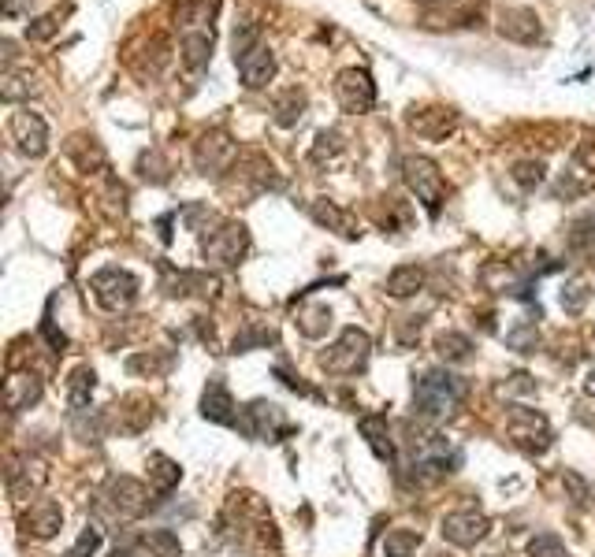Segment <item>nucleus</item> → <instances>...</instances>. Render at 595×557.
<instances>
[{"mask_svg": "<svg viewBox=\"0 0 595 557\" xmlns=\"http://www.w3.org/2000/svg\"><path fill=\"white\" fill-rule=\"evenodd\" d=\"M246 253H250V231L242 223H224L205 238V260L216 268H235Z\"/></svg>", "mask_w": 595, "mask_h": 557, "instance_id": "6e6552de", "label": "nucleus"}, {"mask_svg": "<svg viewBox=\"0 0 595 557\" xmlns=\"http://www.w3.org/2000/svg\"><path fill=\"white\" fill-rule=\"evenodd\" d=\"M93 390H97V372H93V368H86V364H82V368H75V372H71V379H67V402H71V409H75V413L90 405Z\"/></svg>", "mask_w": 595, "mask_h": 557, "instance_id": "412c9836", "label": "nucleus"}, {"mask_svg": "<svg viewBox=\"0 0 595 557\" xmlns=\"http://www.w3.org/2000/svg\"><path fill=\"white\" fill-rule=\"evenodd\" d=\"M8 491H12V498H19V502H27L30 494H38L41 487H45V480H49V472H45V465H41L38 457H12L8 461Z\"/></svg>", "mask_w": 595, "mask_h": 557, "instance_id": "9d476101", "label": "nucleus"}, {"mask_svg": "<svg viewBox=\"0 0 595 557\" xmlns=\"http://www.w3.org/2000/svg\"><path fill=\"white\" fill-rule=\"evenodd\" d=\"M168 364H172V357H131V361H127V372H164V368H168Z\"/></svg>", "mask_w": 595, "mask_h": 557, "instance_id": "c9c22d12", "label": "nucleus"}, {"mask_svg": "<svg viewBox=\"0 0 595 557\" xmlns=\"http://www.w3.org/2000/svg\"><path fill=\"white\" fill-rule=\"evenodd\" d=\"M402 171H406V186L417 194V201L436 216L439 208H443V197H447V179H443V171H439L428 156H410V160L402 164Z\"/></svg>", "mask_w": 595, "mask_h": 557, "instance_id": "423d86ee", "label": "nucleus"}, {"mask_svg": "<svg viewBox=\"0 0 595 557\" xmlns=\"http://www.w3.org/2000/svg\"><path fill=\"white\" fill-rule=\"evenodd\" d=\"M503 34L517 41H536L540 38V23L532 12H503Z\"/></svg>", "mask_w": 595, "mask_h": 557, "instance_id": "b1692460", "label": "nucleus"}, {"mask_svg": "<svg viewBox=\"0 0 595 557\" xmlns=\"http://www.w3.org/2000/svg\"><path fill=\"white\" fill-rule=\"evenodd\" d=\"M41 394H45V383L34 372H12L8 383H4V405H8V413H23L30 405H38Z\"/></svg>", "mask_w": 595, "mask_h": 557, "instance_id": "dca6fc26", "label": "nucleus"}, {"mask_svg": "<svg viewBox=\"0 0 595 557\" xmlns=\"http://www.w3.org/2000/svg\"><path fill=\"white\" fill-rule=\"evenodd\" d=\"M417 546H421V532H413V528H395V532H387V539H384V554L387 557H413L417 554Z\"/></svg>", "mask_w": 595, "mask_h": 557, "instance_id": "bb28decb", "label": "nucleus"}, {"mask_svg": "<svg viewBox=\"0 0 595 557\" xmlns=\"http://www.w3.org/2000/svg\"><path fill=\"white\" fill-rule=\"evenodd\" d=\"M97 546H101V528H93V524H86L79 535V543L67 550V557H93L97 554Z\"/></svg>", "mask_w": 595, "mask_h": 557, "instance_id": "72a5a7b5", "label": "nucleus"}, {"mask_svg": "<svg viewBox=\"0 0 595 557\" xmlns=\"http://www.w3.org/2000/svg\"><path fill=\"white\" fill-rule=\"evenodd\" d=\"M12 142L23 156H41L49 149V127L38 112H15L12 116Z\"/></svg>", "mask_w": 595, "mask_h": 557, "instance_id": "f8f14e48", "label": "nucleus"}, {"mask_svg": "<svg viewBox=\"0 0 595 557\" xmlns=\"http://www.w3.org/2000/svg\"><path fill=\"white\" fill-rule=\"evenodd\" d=\"M235 64H238V75H242V82L250 86V90H261L268 78L276 75V56L257 41L253 49L246 52H235Z\"/></svg>", "mask_w": 595, "mask_h": 557, "instance_id": "4468645a", "label": "nucleus"}, {"mask_svg": "<svg viewBox=\"0 0 595 557\" xmlns=\"http://www.w3.org/2000/svg\"><path fill=\"white\" fill-rule=\"evenodd\" d=\"M529 557H569V550H566V543H562L558 535L543 532V535H536V539L529 543Z\"/></svg>", "mask_w": 595, "mask_h": 557, "instance_id": "7c9ffc66", "label": "nucleus"}, {"mask_svg": "<svg viewBox=\"0 0 595 557\" xmlns=\"http://www.w3.org/2000/svg\"><path fill=\"white\" fill-rule=\"evenodd\" d=\"M64 528V509L53 498H38L34 506L23 513V532L30 539H53L56 532Z\"/></svg>", "mask_w": 595, "mask_h": 557, "instance_id": "ddd939ff", "label": "nucleus"}, {"mask_svg": "<svg viewBox=\"0 0 595 557\" xmlns=\"http://www.w3.org/2000/svg\"><path fill=\"white\" fill-rule=\"evenodd\" d=\"M235 428L253 442H279L283 435H291L294 431L291 420H287V413H283L276 402H265V398L242 405V409H238Z\"/></svg>", "mask_w": 595, "mask_h": 557, "instance_id": "7ed1b4c3", "label": "nucleus"}, {"mask_svg": "<svg viewBox=\"0 0 595 557\" xmlns=\"http://www.w3.org/2000/svg\"><path fill=\"white\" fill-rule=\"evenodd\" d=\"M134 550H138V557H183L179 535H172L168 528H157V532L138 535Z\"/></svg>", "mask_w": 595, "mask_h": 557, "instance_id": "a211bd4d", "label": "nucleus"}, {"mask_svg": "<svg viewBox=\"0 0 595 557\" xmlns=\"http://www.w3.org/2000/svg\"><path fill=\"white\" fill-rule=\"evenodd\" d=\"M313 220L324 223V227H331V231H339L343 238H357L354 220L346 216L343 208H335V205H324V201H317V205H313Z\"/></svg>", "mask_w": 595, "mask_h": 557, "instance_id": "a878e982", "label": "nucleus"}, {"mask_svg": "<svg viewBox=\"0 0 595 557\" xmlns=\"http://www.w3.org/2000/svg\"><path fill=\"white\" fill-rule=\"evenodd\" d=\"M436 353H439V357H443L447 364H462V361H469V357H473V342H469V335L447 331V335H439Z\"/></svg>", "mask_w": 595, "mask_h": 557, "instance_id": "393cba45", "label": "nucleus"}, {"mask_svg": "<svg viewBox=\"0 0 595 557\" xmlns=\"http://www.w3.org/2000/svg\"><path fill=\"white\" fill-rule=\"evenodd\" d=\"M369 357H372V338L361 327H346L343 335L320 353V368L331 372V376H357V372H365Z\"/></svg>", "mask_w": 595, "mask_h": 557, "instance_id": "f03ea898", "label": "nucleus"}, {"mask_svg": "<svg viewBox=\"0 0 595 557\" xmlns=\"http://www.w3.org/2000/svg\"><path fill=\"white\" fill-rule=\"evenodd\" d=\"M302 108H305V97L298 90L287 93V101L276 104V123L279 127H294L298 119H302Z\"/></svg>", "mask_w": 595, "mask_h": 557, "instance_id": "c756f323", "label": "nucleus"}, {"mask_svg": "<svg viewBox=\"0 0 595 557\" xmlns=\"http://www.w3.org/2000/svg\"><path fill=\"white\" fill-rule=\"evenodd\" d=\"M108 557H138V550H134V546H116Z\"/></svg>", "mask_w": 595, "mask_h": 557, "instance_id": "58836bf2", "label": "nucleus"}, {"mask_svg": "<svg viewBox=\"0 0 595 557\" xmlns=\"http://www.w3.org/2000/svg\"><path fill=\"white\" fill-rule=\"evenodd\" d=\"M584 390H588V394L595 398V364L588 368V376H584Z\"/></svg>", "mask_w": 595, "mask_h": 557, "instance_id": "ea45409f", "label": "nucleus"}, {"mask_svg": "<svg viewBox=\"0 0 595 557\" xmlns=\"http://www.w3.org/2000/svg\"><path fill=\"white\" fill-rule=\"evenodd\" d=\"M506 346L517 353H536L540 350V335H536V327L529 320H517V327L506 331Z\"/></svg>", "mask_w": 595, "mask_h": 557, "instance_id": "cd10ccee", "label": "nucleus"}, {"mask_svg": "<svg viewBox=\"0 0 595 557\" xmlns=\"http://www.w3.org/2000/svg\"><path fill=\"white\" fill-rule=\"evenodd\" d=\"M436 557H450V554H436Z\"/></svg>", "mask_w": 595, "mask_h": 557, "instance_id": "a19ab883", "label": "nucleus"}, {"mask_svg": "<svg viewBox=\"0 0 595 557\" xmlns=\"http://www.w3.org/2000/svg\"><path fill=\"white\" fill-rule=\"evenodd\" d=\"M357 431L365 435V442H369V450L384 465L395 468L398 465V450H395V439H391V428H387V416L384 413H365L361 420H357Z\"/></svg>", "mask_w": 595, "mask_h": 557, "instance_id": "2eb2a0df", "label": "nucleus"}, {"mask_svg": "<svg viewBox=\"0 0 595 557\" xmlns=\"http://www.w3.org/2000/svg\"><path fill=\"white\" fill-rule=\"evenodd\" d=\"M514 179L521 182V186H532V182L543 179V164H517Z\"/></svg>", "mask_w": 595, "mask_h": 557, "instance_id": "e433bc0d", "label": "nucleus"}, {"mask_svg": "<svg viewBox=\"0 0 595 557\" xmlns=\"http://www.w3.org/2000/svg\"><path fill=\"white\" fill-rule=\"evenodd\" d=\"M90 290L101 309L123 312L127 305H134V298H138V279H134L127 268H101V272L90 279Z\"/></svg>", "mask_w": 595, "mask_h": 557, "instance_id": "0eeeda50", "label": "nucleus"}, {"mask_svg": "<svg viewBox=\"0 0 595 557\" xmlns=\"http://www.w3.org/2000/svg\"><path fill=\"white\" fill-rule=\"evenodd\" d=\"M588 294H592V290H588V283L566 286V290H562V309H566V312H581L584 301H588Z\"/></svg>", "mask_w": 595, "mask_h": 557, "instance_id": "f704fd0d", "label": "nucleus"}, {"mask_svg": "<svg viewBox=\"0 0 595 557\" xmlns=\"http://www.w3.org/2000/svg\"><path fill=\"white\" fill-rule=\"evenodd\" d=\"M97 506L112 520H138L149 509V487L134 476H112L97 498Z\"/></svg>", "mask_w": 595, "mask_h": 557, "instance_id": "20e7f679", "label": "nucleus"}, {"mask_svg": "<svg viewBox=\"0 0 595 557\" xmlns=\"http://www.w3.org/2000/svg\"><path fill=\"white\" fill-rule=\"evenodd\" d=\"M562 483H566V491H569V498H573V506H577V509L588 506V498H592V487H588V480H584L581 472L566 468V472H562Z\"/></svg>", "mask_w": 595, "mask_h": 557, "instance_id": "2f4dec72", "label": "nucleus"}, {"mask_svg": "<svg viewBox=\"0 0 595 557\" xmlns=\"http://www.w3.org/2000/svg\"><path fill=\"white\" fill-rule=\"evenodd\" d=\"M491 557H503V554H491Z\"/></svg>", "mask_w": 595, "mask_h": 557, "instance_id": "79ce46f5", "label": "nucleus"}, {"mask_svg": "<svg viewBox=\"0 0 595 557\" xmlns=\"http://www.w3.org/2000/svg\"><path fill=\"white\" fill-rule=\"evenodd\" d=\"M506 435L514 439V446H521L525 454H547L551 442H555V431L547 424V416L536 413V409H525V405H514L510 416H506Z\"/></svg>", "mask_w": 595, "mask_h": 557, "instance_id": "39448f33", "label": "nucleus"}, {"mask_svg": "<svg viewBox=\"0 0 595 557\" xmlns=\"http://www.w3.org/2000/svg\"><path fill=\"white\" fill-rule=\"evenodd\" d=\"M209 52H212V30H198V34H186L183 38V60L190 71H201L209 64Z\"/></svg>", "mask_w": 595, "mask_h": 557, "instance_id": "5701e85b", "label": "nucleus"}, {"mask_svg": "<svg viewBox=\"0 0 595 557\" xmlns=\"http://www.w3.org/2000/svg\"><path fill=\"white\" fill-rule=\"evenodd\" d=\"M503 390H521V394H532V390H536V383H532L525 372H514V376H510V383H506Z\"/></svg>", "mask_w": 595, "mask_h": 557, "instance_id": "4c0bfd02", "label": "nucleus"}, {"mask_svg": "<svg viewBox=\"0 0 595 557\" xmlns=\"http://www.w3.org/2000/svg\"><path fill=\"white\" fill-rule=\"evenodd\" d=\"M335 97H339V104H343L346 112H369L372 104H376V86H372V78L365 71L350 67L335 82Z\"/></svg>", "mask_w": 595, "mask_h": 557, "instance_id": "9b49d317", "label": "nucleus"}, {"mask_svg": "<svg viewBox=\"0 0 595 557\" xmlns=\"http://www.w3.org/2000/svg\"><path fill=\"white\" fill-rule=\"evenodd\" d=\"M179 480H183V468L175 465L172 457H164V454L149 457V487H153V491L172 494L175 487H179Z\"/></svg>", "mask_w": 595, "mask_h": 557, "instance_id": "6ab92c4d", "label": "nucleus"}, {"mask_svg": "<svg viewBox=\"0 0 595 557\" xmlns=\"http://www.w3.org/2000/svg\"><path fill=\"white\" fill-rule=\"evenodd\" d=\"M465 398V379L447 368H428L413 383V413L421 420H447Z\"/></svg>", "mask_w": 595, "mask_h": 557, "instance_id": "f257e3e1", "label": "nucleus"}, {"mask_svg": "<svg viewBox=\"0 0 595 557\" xmlns=\"http://www.w3.org/2000/svg\"><path fill=\"white\" fill-rule=\"evenodd\" d=\"M294 324L305 338H324L331 331V309L328 305H305V309H298Z\"/></svg>", "mask_w": 595, "mask_h": 557, "instance_id": "4be33fe9", "label": "nucleus"}, {"mask_svg": "<svg viewBox=\"0 0 595 557\" xmlns=\"http://www.w3.org/2000/svg\"><path fill=\"white\" fill-rule=\"evenodd\" d=\"M224 156H231V142H227L224 134H212V149L205 142H201V149H198V168L209 175V171L220 168V160H224Z\"/></svg>", "mask_w": 595, "mask_h": 557, "instance_id": "c85d7f7f", "label": "nucleus"}, {"mask_svg": "<svg viewBox=\"0 0 595 557\" xmlns=\"http://www.w3.org/2000/svg\"><path fill=\"white\" fill-rule=\"evenodd\" d=\"M439 532H443V539L454 546H476L480 539H488L491 520L484 517V513H476V509H454V513L443 517Z\"/></svg>", "mask_w": 595, "mask_h": 557, "instance_id": "1a4fd4ad", "label": "nucleus"}, {"mask_svg": "<svg viewBox=\"0 0 595 557\" xmlns=\"http://www.w3.org/2000/svg\"><path fill=\"white\" fill-rule=\"evenodd\" d=\"M272 342H276L272 331H265V327H246V331L235 338V353H250L257 350V346H272Z\"/></svg>", "mask_w": 595, "mask_h": 557, "instance_id": "473e14b6", "label": "nucleus"}, {"mask_svg": "<svg viewBox=\"0 0 595 557\" xmlns=\"http://www.w3.org/2000/svg\"><path fill=\"white\" fill-rule=\"evenodd\" d=\"M424 286V268L421 264H402L395 272L387 275V294L391 298H413Z\"/></svg>", "mask_w": 595, "mask_h": 557, "instance_id": "aec40b11", "label": "nucleus"}, {"mask_svg": "<svg viewBox=\"0 0 595 557\" xmlns=\"http://www.w3.org/2000/svg\"><path fill=\"white\" fill-rule=\"evenodd\" d=\"M201 416L212 420V424H231L235 428V398H231V390H227L224 379H209V387L201 394Z\"/></svg>", "mask_w": 595, "mask_h": 557, "instance_id": "f3484780", "label": "nucleus"}]
</instances>
